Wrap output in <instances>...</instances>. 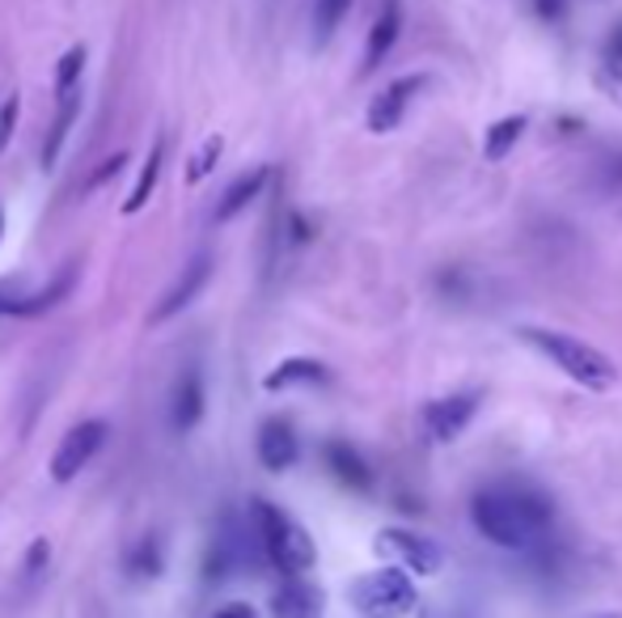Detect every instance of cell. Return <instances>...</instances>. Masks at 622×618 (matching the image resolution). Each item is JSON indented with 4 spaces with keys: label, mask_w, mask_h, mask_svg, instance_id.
<instances>
[{
    "label": "cell",
    "mask_w": 622,
    "mask_h": 618,
    "mask_svg": "<svg viewBox=\"0 0 622 618\" xmlns=\"http://www.w3.org/2000/svg\"><path fill=\"white\" fill-rule=\"evenodd\" d=\"M550 517H555L550 500L530 487H483L470 500L474 530L504 551H534L542 538L550 534Z\"/></svg>",
    "instance_id": "cell-1"
},
{
    "label": "cell",
    "mask_w": 622,
    "mask_h": 618,
    "mask_svg": "<svg viewBox=\"0 0 622 618\" xmlns=\"http://www.w3.org/2000/svg\"><path fill=\"white\" fill-rule=\"evenodd\" d=\"M516 339L530 351H538L542 360H550L568 381L593 390V394H605V390L619 386V365L601 348L576 339L568 330H555V326H516Z\"/></svg>",
    "instance_id": "cell-2"
},
{
    "label": "cell",
    "mask_w": 622,
    "mask_h": 618,
    "mask_svg": "<svg viewBox=\"0 0 622 618\" xmlns=\"http://www.w3.org/2000/svg\"><path fill=\"white\" fill-rule=\"evenodd\" d=\"M250 521H254V538H259V551L268 555V564L280 576H305L309 567L318 564V546L309 530L293 521L288 512L271 500H254L250 505Z\"/></svg>",
    "instance_id": "cell-3"
},
{
    "label": "cell",
    "mask_w": 622,
    "mask_h": 618,
    "mask_svg": "<svg viewBox=\"0 0 622 618\" xmlns=\"http://www.w3.org/2000/svg\"><path fill=\"white\" fill-rule=\"evenodd\" d=\"M348 606L360 618H403L419 606V589H415V576L411 572L385 564L364 572V576H356L352 585H348Z\"/></svg>",
    "instance_id": "cell-4"
},
{
    "label": "cell",
    "mask_w": 622,
    "mask_h": 618,
    "mask_svg": "<svg viewBox=\"0 0 622 618\" xmlns=\"http://www.w3.org/2000/svg\"><path fill=\"white\" fill-rule=\"evenodd\" d=\"M373 551L381 560H390L394 567H403L411 576H436L445 567V546L428 534H415L403 525H385L373 538Z\"/></svg>",
    "instance_id": "cell-5"
},
{
    "label": "cell",
    "mask_w": 622,
    "mask_h": 618,
    "mask_svg": "<svg viewBox=\"0 0 622 618\" xmlns=\"http://www.w3.org/2000/svg\"><path fill=\"white\" fill-rule=\"evenodd\" d=\"M107 436H110L107 420H81L77 429H68L64 436H59V445H55L47 475H52L55 484H73V479L81 475L85 466H89V462H94L98 454H102Z\"/></svg>",
    "instance_id": "cell-6"
},
{
    "label": "cell",
    "mask_w": 622,
    "mask_h": 618,
    "mask_svg": "<svg viewBox=\"0 0 622 618\" xmlns=\"http://www.w3.org/2000/svg\"><path fill=\"white\" fill-rule=\"evenodd\" d=\"M428 85H433L428 73H406V77H394V82L385 85L378 98L369 102V110H364V128H369L373 135H390L399 123H403L406 110L415 107V98H419Z\"/></svg>",
    "instance_id": "cell-7"
},
{
    "label": "cell",
    "mask_w": 622,
    "mask_h": 618,
    "mask_svg": "<svg viewBox=\"0 0 622 618\" xmlns=\"http://www.w3.org/2000/svg\"><path fill=\"white\" fill-rule=\"evenodd\" d=\"M479 406H483V390H458V394H445V399H433V403L424 406L419 424L428 432V441L454 445L461 432L474 424Z\"/></svg>",
    "instance_id": "cell-8"
},
{
    "label": "cell",
    "mask_w": 622,
    "mask_h": 618,
    "mask_svg": "<svg viewBox=\"0 0 622 618\" xmlns=\"http://www.w3.org/2000/svg\"><path fill=\"white\" fill-rule=\"evenodd\" d=\"M208 280H212V254H208V250H199L187 268L178 271V280H174V284H170V289L162 293V301L153 305L149 323L157 326V323H165V318H178L190 301L208 289Z\"/></svg>",
    "instance_id": "cell-9"
},
{
    "label": "cell",
    "mask_w": 622,
    "mask_h": 618,
    "mask_svg": "<svg viewBox=\"0 0 622 618\" xmlns=\"http://www.w3.org/2000/svg\"><path fill=\"white\" fill-rule=\"evenodd\" d=\"M326 593L305 576H284L271 593V618H323Z\"/></svg>",
    "instance_id": "cell-10"
},
{
    "label": "cell",
    "mask_w": 622,
    "mask_h": 618,
    "mask_svg": "<svg viewBox=\"0 0 622 618\" xmlns=\"http://www.w3.org/2000/svg\"><path fill=\"white\" fill-rule=\"evenodd\" d=\"M301 457V441H297V429L288 424V420H280V415H271L259 424V462L268 466L271 475H284V470H293Z\"/></svg>",
    "instance_id": "cell-11"
},
{
    "label": "cell",
    "mask_w": 622,
    "mask_h": 618,
    "mask_svg": "<svg viewBox=\"0 0 622 618\" xmlns=\"http://www.w3.org/2000/svg\"><path fill=\"white\" fill-rule=\"evenodd\" d=\"M271 183V165H254V170H245V174H238L229 187H225V195H220L217 213H212V220L217 225H225V220H233V216H242L254 199H263V187Z\"/></svg>",
    "instance_id": "cell-12"
},
{
    "label": "cell",
    "mask_w": 622,
    "mask_h": 618,
    "mask_svg": "<svg viewBox=\"0 0 622 618\" xmlns=\"http://www.w3.org/2000/svg\"><path fill=\"white\" fill-rule=\"evenodd\" d=\"M330 381V369L314 356H288L280 360L268 377H263V390L268 394H284V390H297V386H326Z\"/></svg>",
    "instance_id": "cell-13"
},
{
    "label": "cell",
    "mask_w": 622,
    "mask_h": 618,
    "mask_svg": "<svg viewBox=\"0 0 622 618\" xmlns=\"http://www.w3.org/2000/svg\"><path fill=\"white\" fill-rule=\"evenodd\" d=\"M199 420H204V373L187 369L174 381V394H170V424H174V432H190Z\"/></svg>",
    "instance_id": "cell-14"
},
{
    "label": "cell",
    "mask_w": 622,
    "mask_h": 618,
    "mask_svg": "<svg viewBox=\"0 0 622 618\" xmlns=\"http://www.w3.org/2000/svg\"><path fill=\"white\" fill-rule=\"evenodd\" d=\"M399 34H403V9H399V0H385V9H381L378 22H373V30H369V43H364L360 77H369L381 59L390 55V47L399 43Z\"/></svg>",
    "instance_id": "cell-15"
},
{
    "label": "cell",
    "mask_w": 622,
    "mask_h": 618,
    "mask_svg": "<svg viewBox=\"0 0 622 618\" xmlns=\"http://www.w3.org/2000/svg\"><path fill=\"white\" fill-rule=\"evenodd\" d=\"M323 454L330 475L348 487V491H373V470H369V462L360 457L356 445H348V441H326Z\"/></svg>",
    "instance_id": "cell-16"
},
{
    "label": "cell",
    "mask_w": 622,
    "mask_h": 618,
    "mask_svg": "<svg viewBox=\"0 0 622 618\" xmlns=\"http://www.w3.org/2000/svg\"><path fill=\"white\" fill-rule=\"evenodd\" d=\"M77 115H81V89H73V94H64V98H55V115H52V123H47V135H43V153H39L43 170H55L59 149H64L68 132H73Z\"/></svg>",
    "instance_id": "cell-17"
},
{
    "label": "cell",
    "mask_w": 622,
    "mask_h": 618,
    "mask_svg": "<svg viewBox=\"0 0 622 618\" xmlns=\"http://www.w3.org/2000/svg\"><path fill=\"white\" fill-rule=\"evenodd\" d=\"M525 132H530V115H504V119H495L488 132H483V162L491 165L509 162V153L521 144Z\"/></svg>",
    "instance_id": "cell-18"
},
{
    "label": "cell",
    "mask_w": 622,
    "mask_h": 618,
    "mask_svg": "<svg viewBox=\"0 0 622 618\" xmlns=\"http://www.w3.org/2000/svg\"><path fill=\"white\" fill-rule=\"evenodd\" d=\"M162 162H165V144L162 140H153V144H149V158H144V165H140V178H135L132 195L123 199V216H135L149 199H153L157 178H162Z\"/></svg>",
    "instance_id": "cell-19"
},
{
    "label": "cell",
    "mask_w": 622,
    "mask_h": 618,
    "mask_svg": "<svg viewBox=\"0 0 622 618\" xmlns=\"http://www.w3.org/2000/svg\"><path fill=\"white\" fill-rule=\"evenodd\" d=\"M73 284H77V268H68V271H64V275H55V280H47V284H43L39 293L18 296L9 314H30V318H34V314H43V310H52V305H59L64 296L73 293Z\"/></svg>",
    "instance_id": "cell-20"
},
{
    "label": "cell",
    "mask_w": 622,
    "mask_h": 618,
    "mask_svg": "<svg viewBox=\"0 0 622 618\" xmlns=\"http://www.w3.org/2000/svg\"><path fill=\"white\" fill-rule=\"evenodd\" d=\"M85 59H89V52H85L81 43H77V47H68V52L59 55V64H55V98H64V94L81 89Z\"/></svg>",
    "instance_id": "cell-21"
},
{
    "label": "cell",
    "mask_w": 622,
    "mask_h": 618,
    "mask_svg": "<svg viewBox=\"0 0 622 618\" xmlns=\"http://www.w3.org/2000/svg\"><path fill=\"white\" fill-rule=\"evenodd\" d=\"M220 153H225V135H208L195 153H190V162H187V187H195V183H204L212 170H217L220 162Z\"/></svg>",
    "instance_id": "cell-22"
},
{
    "label": "cell",
    "mask_w": 622,
    "mask_h": 618,
    "mask_svg": "<svg viewBox=\"0 0 622 618\" xmlns=\"http://www.w3.org/2000/svg\"><path fill=\"white\" fill-rule=\"evenodd\" d=\"M352 0H314V30H318V43H326L335 30L343 26Z\"/></svg>",
    "instance_id": "cell-23"
},
{
    "label": "cell",
    "mask_w": 622,
    "mask_h": 618,
    "mask_svg": "<svg viewBox=\"0 0 622 618\" xmlns=\"http://www.w3.org/2000/svg\"><path fill=\"white\" fill-rule=\"evenodd\" d=\"M128 567H132L140 581H153V576L162 572V551H157V542H153V538H144L132 555H128Z\"/></svg>",
    "instance_id": "cell-24"
},
{
    "label": "cell",
    "mask_w": 622,
    "mask_h": 618,
    "mask_svg": "<svg viewBox=\"0 0 622 618\" xmlns=\"http://www.w3.org/2000/svg\"><path fill=\"white\" fill-rule=\"evenodd\" d=\"M593 85L614 102V107H622V68H614V64H601L593 73Z\"/></svg>",
    "instance_id": "cell-25"
},
{
    "label": "cell",
    "mask_w": 622,
    "mask_h": 618,
    "mask_svg": "<svg viewBox=\"0 0 622 618\" xmlns=\"http://www.w3.org/2000/svg\"><path fill=\"white\" fill-rule=\"evenodd\" d=\"M18 110H22L18 94H9V98L0 102V153L13 144V132H18Z\"/></svg>",
    "instance_id": "cell-26"
},
{
    "label": "cell",
    "mask_w": 622,
    "mask_h": 618,
    "mask_svg": "<svg viewBox=\"0 0 622 618\" xmlns=\"http://www.w3.org/2000/svg\"><path fill=\"white\" fill-rule=\"evenodd\" d=\"M47 551H52V546H47V538H34V542H30L26 567H22V572H26V581H34V576L47 567Z\"/></svg>",
    "instance_id": "cell-27"
},
{
    "label": "cell",
    "mask_w": 622,
    "mask_h": 618,
    "mask_svg": "<svg viewBox=\"0 0 622 618\" xmlns=\"http://www.w3.org/2000/svg\"><path fill=\"white\" fill-rule=\"evenodd\" d=\"M123 165H128V158H123V153H114L110 162H102V170H98V174H89V183H85V191L107 187V183H110V178H114V174H119V170H123Z\"/></svg>",
    "instance_id": "cell-28"
},
{
    "label": "cell",
    "mask_w": 622,
    "mask_h": 618,
    "mask_svg": "<svg viewBox=\"0 0 622 618\" xmlns=\"http://www.w3.org/2000/svg\"><path fill=\"white\" fill-rule=\"evenodd\" d=\"M212 618H263V615H259L250 601H229V606H220Z\"/></svg>",
    "instance_id": "cell-29"
},
{
    "label": "cell",
    "mask_w": 622,
    "mask_h": 618,
    "mask_svg": "<svg viewBox=\"0 0 622 618\" xmlns=\"http://www.w3.org/2000/svg\"><path fill=\"white\" fill-rule=\"evenodd\" d=\"M610 64L622 68V26H614V34H610Z\"/></svg>",
    "instance_id": "cell-30"
},
{
    "label": "cell",
    "mask_w": 622,
    "mask_h": 618,
    "mask_svg": "<svg viewBox=\"0 0 622 618\" xmlns=\"http://www.w3.org/2000/svg\"><path fill=\"white\" fill-rule=\"evenodd\" d=\"M13 301H18V296H13V280H0V314H9Z\"/></svg>",
    "instance_id": "cell-31"
},
{
    "label": "cell",
    "mask_w": 622,
    "mask_h": 618,
    "mask_svg": "<svg viewBox=\"0 0 622 618\" xmlns=\"http://www.w3.org/2000/svg\"><path fill=\"white\" fill-rule=\"evenodd\" d=\"M0 238H4V208H0Z\"/></svg>",
    "instance_id": "cell-32"
},
{
    "label": "cell",
    "mask_w": 622,
    "mask_h": 618,
    "mask_svg": "<svg viewBox=\"0 0 622 618\" xmlns=\"http://www.w3.org/2000/svg\"><path fill=\"white\" fill-rule=\"evenodd\" d=\"M605 618H622V615H605Z\"/></svg>",
    "instance_id": "cell-33"
}]
</instances>
